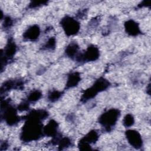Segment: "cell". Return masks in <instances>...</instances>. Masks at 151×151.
I'll use <instances>...</instances> for the list:
<instances>
[{"instance_id":"cell-10","label":"cell","mask_w":151,"mask_h":151,"mask_svg":"<svg viewBox=\"0 0 151 151\" xmlns=\"http://www.w3.org/2000/svg\"><path fill=\"white\" fill-rule=\"evenodd\" d=\"M58 123L54 120H51L43 127V134L48 137H54L57 136Z\"/></svg>"},{"instance_id":"cell-17","label":"cell","mask_w":151,"mask_h":151,"mask_svg":"<svg viewBox=\"0 0 151 151\" xmlns=\"http://www.w3.org/2000/svg\"><path fill=\"white\" fill-rule=\"evenodd\" d=\"M55 39L54 37H51L50 39H48V40L47 41V42L45 43L44 47L46 49H53L55 48Z\"/></svg>"},{"instance_id":"cell-3","label":"cell","mask_w":151,"mask_h":151,"mask_svg":"<svg viewBox=\"0 0 151 151\" xmlns=\"http://www.w3.org/2000/svg\"><path fill=\"white\" fill-rule=\"evenodd\" d=\"M1 109L4 110L3 117L9 126L15 125L20 120L19 116L17 114V109L10 106L7 101L1 102Z\"/></svg>"},{"instance_id":"cell-19","label":"cell","mask_w":151,"mask_h":151,"mask_svg":"<svg viewBox=\"0 0 151 151\" xmlns=\"http://www.w3.org/2000/svg\"><path fill=\"white\" fill-rule=\"evenodd\" d=\"M28 109H29V102L28 101H24L20 103L17 107V110L20 111H25V110H27Z\"/></svg>"},{"instance_id":"cell-8","label":"cell","mask_w":151,"mask_h":151,"mask_svg":"<svg viewBox=\"0 0 151 151\" xmlns=\"http://www.w3.org/2000/svg\"><path fill=\"white\" fill-rule=\"evenodd\" d=\"M124 29L126 33L130 36L134 37L141 34L139 24L133 19H129L125 22Z\"/></svg>"},{"instance_id":"cell-18","label":"cell","mask_w":151,"mask_h":151,"mask_svg":"<svg viewBox=\"0 0 151 151\" xmlns=\"http://www.w3.org/2000/svg\"><path fill=\"white\" fill-rule=\"evenodd\" d=\"M47 1H31V3L29 4V8H37L40 6H42L43 5H45L47 4Z\"/></svg>"},{"instance_id":"cell-11","label":"cell","mask_w":151,"mask_h":151,"mask_svg":"<svg viewBox=\"0 0 151 151\" xmlns=\"http://www.w3.org/2000/svg\"><path fill=\"white\" fill-rule=\"evenodd\" d=\"M81 77L80 74L78 72H73L68 75L66 87L67 88H72L76 86L80 81Z\"/></svg>"},{"instance_id":"cell-5","label":"cell","mask_w":151,"mask_h":151,"mask_svg":"<svg viewBox=\"0 0 151 151\" xmlns=\"http://www.w3.org/2000/svg\"><path fill=\"white\" fill-rule=\"evenodd\" d=\"M100 55V51L96 46L91 45L87 47L86 51L83 54H78L76 57V60L78 62H90L97 60Z\"/></svg>"},{"instance_id":"cell-15","label":"cell","mask_w":151,"mask_h":151,"mask_svg":"<svg viewBox=\"0 0 151 151\" xmlns=\"http://www.w3.org/2000/svg\"><path fill=\"white\" fill-rule=\"evenodd\" d=\"M134 123V119L132 114H127L123 118V124L126 127H130L133 125Z\"/></svg>"},{"instance_id":"cell-1","label":"cell","mask_w":151,"mask_h":151,"mask_svg":"<svg viewBox=\"0 0 151 151\" xmlns=\"http://www.w3.org/2000/svg\"><path fill=\"white\" fill-rule=\"evenodd\" d=\"M43 134L41 121L27 119L21 131V139L24 142H31L38 139Z\"/></svg>"},{"instance_id":"cell-20","label":"cell","mask_w":151,"mask_h":151,"mask_svg":"<svg viewBox=\"0 0 151 151\" xmlns=\"http://www.w3.org/2000/svg\"><path fill=\"white\" fill-rule=\"evenodd\" d=\"M12 19L9 17H4V26L5 28L10 27L12 25Z\"/></svg>"},{"instance_id":"cell-13","label":"cell","mask_w":151,"mask_h":151,"mask_svg":"<svg viewBox=\"0 0 151 151\" xmlns=\"http://www.w3.org/2000/svg\"><path fill=\"white\" fill-rule=\"evenodd\" d=\"M98 137H99V135L97 132L93 130L90 131L84 137H83L81 139L84 141L85 142L91 145V143H95L97 140Z\"/></svg>"},{"instance_id":"cell-14","label":"cell","mask_w":151,"mask_h":151,"mask_svg":"<svg viewBox=\"0 0 151 151\" xmlns=\"http://www.w3.org/2000/svg\"><path fill=\"white\" fill-rule=\"evenodd\" d=\"M42 96V93L39 90H34L31 92L27 97L28 102H35L38 101Z\"/></svg>"},{"instance_id":"cell-2","label":"cell","mask_w":151,"mask_h":151,"mask_svg":"<svg viewBox=\"0 0 151 151\" xmlns=\"http://www.w3.org/2000/svg\"><path fill=\"white\" fill-rule=\"evenodd\" d=\"M120 116V111L119 110L110 109L100 115L99 118V122L105 130L109 131L115 126Z\"/></svg>"},{"instance_id":"cell-9","label":"cell","mask_w":151,"mask_h":151,"mask_svg":"<svg viewBox=\"0 0 151 151\" xmlns=\"http://www.w3.org/2000/svg\"><path fill=\"white\" fill-rule=\"evenodd\" d=\"M40 28L37 25H33L29 27L23 34L24 39L29 41H35L40 36Z\"/></svg>"},{"instance_id":"cell-7","label":"cell","mask_w":151,"mask_h":151,"mask_svg":"<svg viewBox=\"0 0 151 151\" xmlns=\"http://www.w3.org/2000/svg\"><path fill=\"white\" fill-rule=\"evenodd\" d=\"M17 50V46L15 42L9 40L6 45L4 52H1V64L4 62H6L8 59L11 58L15 54Z\"/></svg>"},{"instance_id":"cell-6","label":"cell","mask_w":151,"mask_h":151,"mask_svg":"<svg viewBox=\"0 0 151 151\" xmlns=\"http://www.w3.org/2000/svg\"><path fill=\"white\" fill-rule=\"evenodd\" d=\"M125 135L128 143L136 149H140L143 146V140L141 134L136 130L129 129L126 131Z\"/></svg>"},{"instance_id":"cell-12","label":"cell","mask_w":151,"mask_h":151,"mask_svg":"<svg viewBox=\"0 0 151 151\" xmlns=\"http://www.w3.org/2000/svg\"><path fill=\"white\" fill-rule=\"evenodd\" d=\"M78 49L79 47L77 43L71 42L67 46L65 50V53L67 57L71 58H76L78 54Z\"/></svg>"},{"instance_id":"cell-4","label":"cell","mask_w":151,"mask_h":151,"mask_svg":"<svg viewBox=\"0 0 151 151\" xmlns=\"http://www.w3.org/2000/svg\"><path fill=\"white\" fill-rule=\"evenodd\" d=\"M61 25L65 34L67 36L77 34L80 28V23L74 18L65 16L61 20Z\"/></svg>"},{"instance_id":"cell-21","label":"cell","mask_w":151,"mask_h":151,"mask_svg":"<svg viewBox=\"0 0 151 151\" xmlns=\"http://www.w3.org/2000/svg\"><path fill=\"white\" fill-rule=\"evenodd\" d=\"M150 1H142L141 2V4H140V7H146V6H150Z\"/></svg>"},{"instance_id":"cell-16","label":"cell","mask_w":151,"mask_h":151,"mask_svg":"<svg viewBox=\"0 0 151 151\" xmlns=\"http://www.w3.org/2000/svg\"><path fill=\"white\" fill-rule=\"evenodd\" d=\"M62 93L58 90H52L50 91L48 94V99L51 101L54 102L60 99Z\"/></svg>"}]
</instances>
